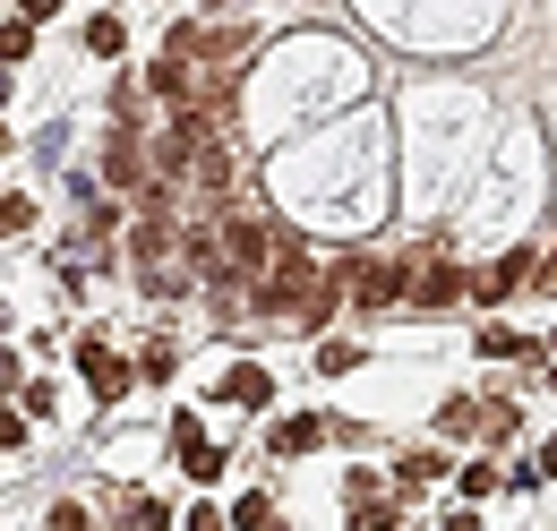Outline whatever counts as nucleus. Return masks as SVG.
Listing matches in <instances>:
<instances>
[{
	"label": "nucleus",
	"instance_id": "f257e3e1",
	"mask_svg": "<svg viewBox=\"0 0 557 531\" xmlns=\"http://www.w3.org/2000/svg\"><path fill=\"white\" fill-rule=\"evenodd\" d=\"M275 223H267V214H223V223H214V283H258V274H267V258H275Z\"/></svg>",
	"mask_w": 557,
	"mask_h": 531
},
{
	"label": "nucleus",
	"instance_id": "f03ea898",
	"mask_svg": "<svg viewBox=\"0 0 557 531\" xmlns=\"http://www.w3.org/2000/svg\"><path fill=\"white\" fill-rule=\"evenodd\" d=\"M404 292H412V266H395V258L351 266V300H360V309H386V300H404Z\"/></svg>",
	"mask_w": 557,
	"mask_h": 531
},
{
	"label": "nucleus",
	"instance_id": "7ed1b4c3",
	"mask_svg": "<svg viewBox=\"0 0 557 531\" xmlns=\"http://www.w3.org/2000/svg\"><path fill=\"white\" fill-rule=\"evenodd\" d=\"M77 369H86V378H95V403H121V395H129V369H121V360H112V351H103V343H95V334H86V343H77Z\"/></svg>",
	"mask_w": 557,
	"mask_h": 531
},
{
	"label": "nucleus",
	"instance_id": "20e7f679",
	"mask_svg": "<svg viewBox=\"0 0 557 531\" xmlns=\"http://www.w3.org/2000/svg\"><path fill=\"white\" fill-rule=\"evenodd\" d=\"M103 172H112V189H138V181H146V155H138V121H121V129H112V155H103Z\"/></svg>",
	"mask_w": 557,
	"mask_h": 531
},
{
	"label": "nucleus",
	"instance_id": "39448f33",
	"mask_svg": "<svg viewBox=\"0 0 557 531\" xmlns=\"http://www.w3.org/2000/svg\"><path fill=\"white\" fill-rule=\"evenodd\" d=\"M267 395H275L267 369H232V378H223V403H240V411H267Z\"/></svg>",
	"mask_w": 557,
	"mask_h": 531
},
{
	"label": "nucleus",
	"instance_id": "423d86ee",
	"mask_svg": "<svg viewBox=\"0 0 557 531\" xmlns=\"http://www.w3.org/2000/svg\"><path fill=\"white\" fill-rule=\"evenodd\" d=\"M318 437H326V420H275V437H267V446H275V464H283V455H309Z\"/></svg>",
	"mask_w": 557,
	"mask_h": 531
},
{
	"label": "nucleus",
	"instance_id": "0eeeda50",
	"mask_svg": "<svg viewBox=\"0 0 557 531\" xmlns=\"http://www.w3.org/2000/svg\"><path fill=\"white\" fill-rule=\"evenodd\" d=\"M523 274H532V249H515V258H506V266H488V274H481V283H472V292H481V300H506V292H515Z\"/></svg>",
	"mask_w": 557,
	"mask_h": 531
},
{
	"label": "nucleus",
	"instance_id": "6e6552de",
	"mask_svg": "<svg viewBox=\"0 0 557 531\" xmlns=\"http://www.w3.org/2000/svg\"><path fill=\"white\" fill-rule=\"evenodd\" d=\"M455 292H463V274H455L446 258L429 266V274H412V300H429V309H437V300H455Z\"/></svg>",
	"mask_w": 557,
	"mask_h": 531
},
{
	"label": "nucleus",
	"instance_id": "1a4fd4ad",
	"mask_svg": "<svg viewBox=\"0 0 557 531\" xmlns=\"http://www.w3.org/2000/svg\"><path fill=\"white\" fill-rule=\"evenodd\" d=\"M26 52H35V17H9L0 26V69H17Z\"/></svg>",
	"mask_w": 557,
	"mask_h": 531
},
{
	"label": "nucleus",
	"instance_id": "9d476101",
	"mask_svg": "<svg viewBox=\"0 0 557 531\" xmlns=\"http://www.w3.org/2000/svg\"><path fill=\"white\" fill-rule=\"evenodd\" d=\"M121 44H129V26H121V17H86V52H103V61H112Z\"/></svg>",
	"mask_w": 557,
	"mask_h": 531
},
{
	"label": "nucleus",
	"instance_id": "9b49d317",
	"mask_svg": "<svg viewBox=\"0 0 557 531\" xmlns=\"http://www.w3.org/2000/svg\"><path fill=\"white\" fill-rule=\"evenodd\" d=\"M318 369H326V378H344V369H360V343H344V334H326V343H318Z\"/></svg>",
	"mask_w": 557,
	"mask_h": 531
},
{
	"label": "nucleus",
	"instance_id": "f8f14e48",
	"mask_svg": "<svg viewBox=\"0 0 557 531\" xmlns=\"http://www.w3.org/2000/svg\"><path fill=\"white\" fill-rule=\"evenodd\" d=\"M437 471H446V455H404V464H395V480H404V489H420V480H437Z\"/></svg>",
	"mask_w": 557,
	"mask_h": 531
},
{
	"label": "nucleus",
	"instance_id": "ddd939ff",
	"mask_svg": "<svg viewBox=\"0 0 557 531\" xmlns=\"http://www.w3.org/2000/svg\"><path fill=\"white\" fill-rule=\"evenodd\" d=\"M26 223H35V206H26L17 189H9V198H0V232H26Z\"/></svg>",
	"mask_w": 557,
	"mask_h": 531
},
{
	"label": "nucleus",
	"instance_id": "4468645a",
	"mask_svg": "<svg viewBox=\"0 0 557 531\" xmlns=\"http://www.w3.org/2000/svg\"><path fill=\"white\" fill-rule=\"evenodd\" d=\"M17 446H26V420H17L9 403H0V455H17Z\"/></svg>",
	"mask_w": 557,
	"mask_h": 531
},
{
	"label": "nucleus",
	"instance_id": "2eb2a0df",
	"mask_svg": "<svg viewBox=\"0 0 557 531\" xmlns=\"http://www.w3.org/2000/svg\"><path fill=\"white\" fill-rule=\"evenodd\" d=\"M17 9H26V17H35V26H44V17H52V9H61V0H17Z\"/></svg>",
	"mask_w": 557,
	"mask_h": 531
},
{
	"label": "nucleus",
	"instance_id": "dca6fc26",
	"mask_svg": "<svg viewBox=\"0 0 557 531\" xmlns=\"http://www.w3.org/2000/svg\"><path fill=\"white\" fill-rule=\"evenodd\" d=\"M9 386H17V351H0V395H9Z\"/></svg>",
	"mask_w": 557,
	"mask_h": 531
},
{
	"label": "nucleus",
	"instance_id": "f3484780",
	"mask_svg": "<svg viewBox=\"0 0 557 531\" xmlns=\"http://www.w3.org/2000/svg\"><path fill=\"white\" fill-rule=\"evenodd\" d=\"M532 274H541V292H557V258H549V266H532Z\"/></svg>",
	"mask_w": 557,
	"mask_h": 531
},
{
	"label": "nucleus",
	"instance_id": "a211bd4d",
	"mask_svg": "<svg viewBox=\"0 0 557 531\" xmlns=\"http://www.w3.org/2000/svg\"><path fill=\"white\" fill-rule=\"evenodd\" d=\"M541 471H549V480H557V437H549V446H541Z\"/></svg>",
	"mask_w": 557,
	"mask_h": 531
}]
</instances>
